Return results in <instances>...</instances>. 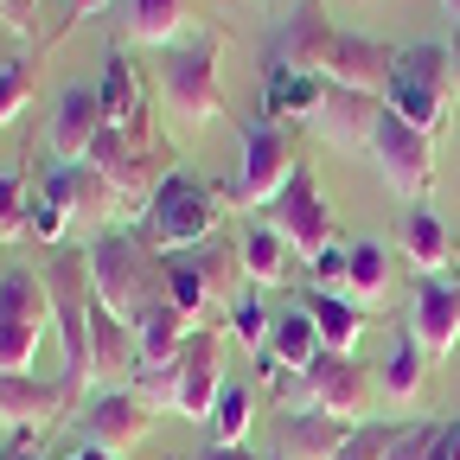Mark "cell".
<instances>
[{"label":"cell","instance_id":"20","mask_svg":"<svg viewBox=\"0 0 460 460\" xmlns=\"http://www.w3.org/2000/svg\"><path fill=\"white\" fill-rule=\"evenodd\" d=\"M102 128H109L102 122V96L96 90H65L58 109H51V154H58V166H84L96 154Z\"/></svg>","mask_w":460,"mask_h":460},{"label":"cell","instance_id":"18","mask_svg":"<svg viewBox=\"0 0 460 460\" xmlns=\"http://www.w3.org/2000/svg\"><path fill=\"white\" fill-rule=\"evenodd\" d=\"M332 45H339V26H332L320 7H301L295 20L275 32V58H269V71H288V77H326Z\"/></svg>","mask_w":460,"mask_h":460},{"label":"cell","instance_id":"22","mask_svg":"<svg viewBox=\"0 0 460 460\" xmlns=\"http://www.w3.org/2000/svg\"><path fill=\"white\" fill-rule=\"evenodd\" d=\"M186 256H192V269H199V281H205V295H211V314H217V326H224V314L243 301L237 281H250V275H243V243L211 237V243H199V250H186Z\"/></svg>","mask_w":460,"mask_h":460},{"label":"cell","instance_id":"31","mask_svg":"<svg viewBox=\"0 0 460 460\" xmlns=\"http://www.w3.org/2000/svg\"><path fill=\"white\" fill-rule=\"evenodd\" d=\"M250 422H256V390H243V384H230L224 396H217V410H211V447H243L250 441Z\"/></svg>","mask_w":460,"mask_h":460},{"label":"cell","instance_id":"44","mask_svg":"<svg viewBox=\"0 0 460 460\" xmlns=\"http://www.w3.org/2000/svg\"><path fill=\"white\" fill-rule=\"evenodd\" d=\"M447 429V460H460V422H441Z\"/></svg>","mask_w":460,"mask_h":460},{"label":"cell","instance_id":"1","mask_svg":"<svg viewBox=\"0 0 460 460\" xmlns=\"http://www.w3.org/2000/svg\"><path fill=\"white\" fill-rule=\"evenodd\" d=\"M90 288H96V307H109L115 320H141L147 307L166 301V256L141 243V230H109L90 250Z\"/></svg>","mask_w":460,"mask_h":460},{"label":"cell","instance_id":"9","mask_svg":"<svg viewBox=\"0 0 460 460\" xmlns=\"http://www.w3.org/2000/svg\"><path fill=\"white\" fill-rule=\"evenodd\" d=\"M371 166H377V180L396 192V199H422L429 186H435V135H422V128H410L402 115H390L384 109V122H377V135H371Z\"/></svg>","mask_w":460,"mask_h":460},{"label":"cell","instance_id":"26","mask_svg":"<svg viewBox=\"0 0 460 460\" xmlns=\"http://www.w3.org/2000/svg\"><path fill=\"white\" fill-rule=\"evenodd\" d=\"M422 377H429V352L410 339V326H402L396 345H390V358H384V371H377V396L396 402V410H410V402L422 396Z\"/></svg>","mask_w":460,"mask_h":460},{"label":"cell","instance_id":"51","mask_svg":"<svg viewBox=\"0 0 460 460\" xmlns=\"http://www.w3.org/2000/svg\"><path fill=\"white\" fill-rule=\"evenodd\" d=\"M262 460H281V454H262Z\"/></svg>","mask_w":460,"mask_h":460},{"label":"cell","instance_id":"10","mask_svg":"<svg viewBox=\"0 0 460 460\" xmlns=\"http://www.w3.org/2000/svg\"><path fill=\"white\" fill-rule=\"evenodd\" d=\"M262 217H269L275 237L288 243V256H301V262H314L320 250H332V205H326V192L314 186L307 166L281 186V199H275Z\"/></svg>","mask_w":460,"mask_h":460},{"label":"cell","instance_id":"38","mask_svg":"<svg viewBox=\"0 0 460 460\" xmlns=\"http://www.w3.org/2000/svg\"><path fill=\"white\" fill-rule=\"evenodd\" d=\"M26 224H32V199H26V186L13 180V172H0V243H13Z\"/></svg>","mask_w":460,"mask_h":460},{"label":"cell","instance_id":"12","mask_svg":"<svg viewBox=\"0 0 460 460\" xmlns=\"http://www.w3.org/2000/svg\"><path fill=\"white\" fill-rule=\"evenodd\" d=\"M147 435H154V410H147L128 384L90 396V410H84V447H96V454H109V460H128Z\"/></svg>","mask_w":460,"mask_h":460},{"label":"cell","instance_id":"19","mask_svg":"<svg viewBox=\"0 0 460 460\" xmlns=\"http://www.w3.org/2000/svg\"><path fill=\"white\" fill-rule=\"evenodd\" d=\"M390 71H396V45H384V39H371V32H339L332 65H326V84H339V90H365V96H384Z\"/></svg>","mask_w":460,"mask_h":460},{"label":"cell","instance_id":"33","mask_svg":"<svg viewBox=\"0 0 460 460\" xmlns=\"http://www.w3.org/2000/svg\"><path fill=\"white\" fill-rule=\"evenodd\" d=\"M128 390L147 402L154 416H160V410H180V358H172V365H135Z\"/></svg>","mask_w":460,"mask_h":460},{"label":"cell","instance_id":"16","mask_svg":"<svg viewBox=\"0 0 460 460\" xmlns=\"http://www.w3.org/2000/svg\"><path fill=\"white\" fill-rule=\"evenodd\" d=\"M224 332L217 326H199L186 339V352H180V416L192 422H211L217 410V396H224Z\"/></svg>","mask_w":460,"mask_h":460},{"label":"cell","instance_id":"21","mask_svg":"<svg viewBox=\"0 0 460 460\" xmlns=\"http://www.w3.org/2000/svg\"><path fill=\"white\" fill-rule=\"evenodd\" d=\"M96 96H102V122H109V128H154V115H147V84H141V71H135V58L109 51V58H102Z\"/></svg>","mask_w":460,"mask_h":460},{"label":"cell","instance_id":"15","mask_svg":"<svg viewBox=\"0 0 460 460\" xmlns=\"http://www.w3.org/2000/svg\"><path fill=\"white\" fill-rule=\"evenodd\" d=\"M71 390L65 377H39V371H0V429H26V435H45L58 416L71 410Z\"/></svg>","mask_w":460,"mask_h":460},{"label":"cell","instance_id":"35","mask_svg":"<svg viewBox=\"0 0 460 460\" xmlns=\"http://www.w3.org/2000/svg\"><path fill=\"white\" fill-rule=\"evenodd\" d=\"M402 429H410V422H358L352 435H345L339 460H390V447L402 441Z\"/></svg>","mask_w":460,"mask_h":460},{"label":"cell","instance_id":"24","mask_svg":"<svg viewBox=\"0 0 460 460\" xmlns=\"http://www.w3.org/2000/svg\"><path fill=\"white\" fill-rule=\"evenodd\" d=\"M345 435H352L345 422L301 410V416H288V422H281V435H275V454H281V460H339Z\"/></svg>","mask_w":460,"mask_h":460},{"label":"cell","instance_id":"36","mask_svg":"<svg viewBox=\"0 0 460 460\" xmlns=\"http://www.w3.org/2000/svg\"><path fill=\"white\" fill-rule=\"evenodd\" d=\"M256 377H262V396H269V402H281L288 416H301V410H307V371H288V365L262 358V371H256Z\"/></svg>","mask_w":460,"mask_h":460},{"label":"cell","instance_id":"5","mask_svg":"<svg viewBox=\"0 0 460 460\" xmlns=\"http://www.w3.org/2000/svg\"><path fill=\"white\" fill-rule=\"evenodd\" d=\"M217 224H224V192L180 166V172L154 192V205H147V217H141V243L160 250V256H186V250H199V243L217 237Z\"/></svg>","mask_w":460,"mask_h":460},{"label":"cell","instance_id":"25","mask_svg":"<svg viewBox=\"0 0 460 460\" xmlns=\"http://www.w3.org/2000/svg\"><path fill=\"white\" fill-rule=\"evenodd\" d=\"M192 26V0H128V13H122V32L135 45H180V32Z\"/></svg>","mask_w":460,"mask_h":460},{"label":"cell","instance_id":"11","mask_svg":"<svg viewBox=\"0 0 460 460\" xmlns=\"http://www.w3.org/2000/svg\"><path fill=\"white\" fill-rule=\"evenodd\" d=\"M371 396H377V371L358 365V358L326 352V358L307 371V410H314V416H332V422H345V429L371 422Z\"/></svg>","mask_w":460,"mask_h":460},{"label":"cell","instance_id":"23","mask_svg":"<svg viewBox=\"0 0 460 460\" xmlns=\"http://www.w3.org/2000/svg\"><path fill=\"white\" fill-rule=\"evenodd\" d=\"M199 326L172 307V301H160V307H147L141 320H135V365H172L186 352V339H192Z\"/></svg>","mask_w":460,"mask_h":460},{"label":"cell","instance_id":"46","mask_svg":"<svg viewBox=\"0 0 460 460\" xmlns=\"http://www.w3.org/2000/svg\"><path fill=\"white\" fill-rule=\"evenodd\" d=\"M0 7H13V13H26V20H32V0H0Z\"/></svg>","mask_w":460,"mask_h":460},{"label":"cell","instance_id":"28","mask_svg":"<svg viewBox=\"0 0 460 460\" xmlns=\"http://www.w3.org/2000/svg\"><path fill=\"white\" fill-rule=\"evenodd\" d=\"M307 314L320 326V345L339 358H352L358 352V339H365V307H352L345 295H307Z\"/></svg>","mask_w":460,"mask_h":460},{"label":"cell","instance_id":"13","mask_svg":"<svg viewBox=\"0 0 460 460\" xmlns=\"http://www.w3.org/2000/svg\"><path fill=\"white\" fill-rule=\"evenodd\" d=\"M45 199L65 211V224L71 230H84V237L96 243V237H109L102 224H115L122 217V205H115V192H109V180L84 160V166H58L51 180H45Z\"/></svg>","mask_w":460,"mask_h":460},{"label":"cell","instance_id":"39","mask_svg":"<svg viewBox=\"0 0 460 460\" xmlns=\"http://www.w3.org/2000/svg\"><path fill=\"white\" fill-rule=\"evenodd\" d=\"M307 269H314V295H345V275H352V250H339V243H332V250H320Z\"/></svg>","mask_w":460,"mask_h":460},{"label":"cell","instance_id":"50","mask_svg":"<svg viewBox=\"0 0 460 460\" xmlns=\"http://www.w3.org/2000/svg\"><path fill=\"white\" fill-rule=\"evenodd\" d=\"M454 262H460V243H454Z\"/></svg>","mask_w":460,"mask_h":460},{"label":"cell","instance_id":"27","mask_svg":"<svg viewBox=\"0 0 460 460\" xmlns=\"http://www.w3.org/2000/svg\"><path fill=\"white\" fill-rule=\"evenodd\" d=\"M262 358H275V365H288V371H314V365L326 358L314 314H307V307L281 314V320H275V332H269V352H262Z\"/></svg>","mask_w":460,"mask_h":460},{"label":"cell","instance_id":"34","mask_svg":"<svg viewBox=\"0 0 460 460\" xmlns=\"http://www.w3.org/2000/svg\"><path fill=\"white\" fill-rule=\"evenodd\" d=\"M39 96V65L32 58H13V65H0V128L20 122V109Z\"/></svg>","mask_w":460,"mask_h":460},{"label":"cell","instance_id":"42","mask_svg":"<svg viewBox=\"0 0 460 460\" xmlns=\"http://www.w3.org/2000/svg\"><path fill=\"white\" fill-rule=\"evenodd\" d=\"M192 460H262V454H250V447H199Z\"/></svg>","mask_w":460,"mask_h":460},{"label":"cell","instance_id":"40","mask_svg":"<svg viewBox=\"0 0 460 460\" xmlns=\"http://www.w3.org/2000/svg\"><path fill=\"white\" fill-rule=\"evenodd\" d=\"M26 230H32L39 243H65V237H71V224H65V211H58L51 199H39V205H32V224H26Z\"/></svg>","mask_w":460,"mask_h":460},{"label":"cell","instance_id":"29","mask_svg":"<svg viewBox=\"0 0 460 460\" xmlns=\"http://www.w3.org/2000/svg\"><path fill=\"white\" fill-rule=\"evenodd\" d=\"M402 256L416 262V275H441L447 262H454V237H447V224L435 217V211H410L402 217Z\"/></svg>","mask_w":460,"mask_h":460},{"label":"cell","instance_id":"32","mask_svg":"<svg viewBox=\"0 0 460 460\" xmlns=\"http://www.w3.org/2000/svg\"><path fill=\"white\" fill-rule=\"evenodd\" d=\"M243 275H250V288H281L288 281V243L269 224H256L243 237Z\"/></svg>","mask_w":460,"mask_h":460},{"label":"cell","instance_id":"6","mask_svg":"<svg viewBox=\"0 0 460 460\" xmlns=\"http://www.w3.org/2000/svg\"><path fill=\"white\" fill-rule=\"evenodd\" d=\"M454 51L447 45H396V71L384 84V109L402 115L410 128L441 135L454 109Z\"/></svg>","mask_w":460,"mask_h":460},{"label":"cell","instance_id":"17","mask_svg":"<svg viewBox=\"0 0 460 460\" xmlns=\"http://www.w3.org/2000/svg\"><path fill=\"white\" fill-rule=\"evenodd\" d=\"M377 122H384V96H365V90H339V84H326L320 109L307 115V128H314L326 147H371Z\"/></svg>","mask_w":460,"mask_h":460},{"label":"cell","instance_id":"8","mask_svg":"<svg viewBox=\"0 0 460 460\" xmlns=\"http://www.w3.org/2000/svg\"><path fill=\"white\" fill-rule=\"evenodd\" d=\"M301 172V160H295V141H288V128L281 122H250L243 128V166H237V180H230V205H243V211H269L275 199H281V186Z\"/></svg>","mask_w":460,"mask_h":460},{"label":"cell","instance_id":"2","mask_svg":"<svg viewBox=\"0 0 460 460\" xmlns=\"http://www.w3.org/2000/svg\"><path fill=\"white\" fill-rule=\"evenodd\" d=\"M39 275H45V295H51L58 345H65V390L84 396V390H96V345H90L96 288H90V256L84 250H58Z\"/></svg>","mask_w":460,"mask_h":460},{"label":"cell","instance_id":"14","mask_svg":"<svg viewBox=\"0 0 460 460\" xmlns=\"http://www.w3.org/2000/svg\"><path fill=\"white\" fill-rule=\"evenodd\" d=\"M410 339L429 352V365H441L454 345H460V269L447 275H422L416 281V301H410Z\"/></svg>","mask_w":460,"mask_h":460},{"label":"cell","instance_id":"45","mask_svg":"<svg viewBox=\"0 0 460 460\" xmlns=\"http://www.w3.org/2000/svg\"><path fill=\"white\" fill-rule=\"evenodd\" d=\"M0 460H39V454H32V435H26V447H7Z\"/></svg>","mask_w":460,"mask_h":460},{"label":"cell","instance_id":"7","mask_svg":"<svg viewBox=\"0 0 460 460\" xmlns=\"http://www.w3.org/2000/svg\"><path fill=\"white\" fill-rule=\"evenodd\" d=\"M51 326V295L39 269L0 275V371H39V345Z\"/></svg>","mask_w":460,"mask_h":460},{"label":"cell","instance_id":"30","mask_svg":"<svg viewBox=\"0 0 460 460\" xmlns=\"http://www.w3.org/2000/svg\"><path fill=\"white\" fill-rule=\"evenodd\" d=\"M390 295V250L384 243H352V275H345V301L377 307Z\"/></svg>","mask_w":460,"mask_h":460},{"label":"cell","instance_id":"3","mask_svg":"<svg viewBox=\"0 0 460 460\" xmlns=\"http://www.w3.org/2000/svg\"><path fill=\"white\" fill-rule=\"evenodd\" d=\"M217 32L180 39L160 58V109L172 135H205L224 109V71H217Z\"/></svg>","mask_w":460,"mask_h":460},{"label":"cell","instance_id":"4","mask_svg":"<svg viewBox=\"0 0 460 460\" xmlns=\"http://www.w3.org/2000/svg\"><path fill=\"white\" fill-rule=\"evenodd\" d=\"M90 166L109 180V192H115V205H122V217H147V205H154V192L172 180V147L160 141V128H102V141H96V154H90Z\"/></svg>","mask_w":460,"mask_h":460},{"label":"cell","instance_id":"37","mask_svg":"<svg viewBox=\"0 0 460 460\" xmlns=\"http://www.w3.org/2000/svg\"><path fill=\"white\" fill-rule=\"evenodd\" d=\"M269 332H275V320L262 314V301H256V295H243L237 307H230V339H237V345H250L256 358L269 352Z\"/></svg>","mask_w":460,"mask_h":460},{"label":"cell","instance_id":"49","mask_svg":"<svg viewBox=\"0 0 460 460\" xmlns=\"http://www.w3.org/2000/svg\"><path fill=\"white\" fill-rule=\"evenodd\" d=\"M441 7H447V20H460V0H441Z\"/></svg>","mask_w":460,"mask_h":460},{"label":"cell","instance_id":"41","mask_svg":"<svg viewBox=\"0 0 460 460\" xmlns=\"http://www.w3.org/2000/svg\"><path fill=\"white\" fill-rule=\"evenodd\" d=\"M429 441H435V429H429V422H410V429H402V441L390 447V460H429Z\"/></svg>","mask_w":460,"mask_h":460},{"label":"cell","instance_id":"43","mask_svg":"<svg viewBox=\"0 0 460 460\" xmlns=\"http://www.w3.org/2000/svg\"><path fill=\"white\" fill-rule=\"evenodd\" d=\"M102 7H109V0H71V13H77V20H90V13H102Z\"/></svg>","mask_w":460,"mask_h":460},{"label":"cell","instance_id":"48","mask_svg":"<svg viewBox=\"0 0 460 460\" xmlns=\"http://www.w3.org/2000/svg\"><path fill=\"white\" fill-rule=\"evenodd\" d=\"M447 51H454V84H460V39H454V45H447Z\"/></svg>","mask_w":460,"mask_h":460},{"label":"cell","instance_id":"47","mask_svg":"<svg viewBox=\"0 0 460 460\" xmlns=\"http://www.w3.org/2000/svg\"><path fill=\"white\" fill-rule=\"evenodd\" d=\"M65 460H109V454H96V447H84V454H65Z\"/></svg>","mask_w":460,"mask_h":460}]
</instances>
